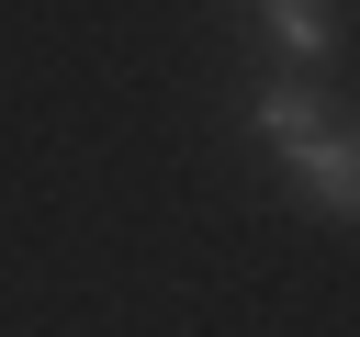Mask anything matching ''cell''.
I'll list each match as a JSON object with an SVG mask.
<instances>
[{
  "instance_id": "obj_3",
  "label": "cell",
  "mask_w": 360,
  "mask_h": 337,
  "mask_svg": "<svg viewBox=\"0 0 360 337\" xmlns=\"http://www.w3.org/2000/svg\"><path fill=\"white\" fill-rule=\"evenodd\" d=\"M259 22H270L281 56H326V45H338V11H326V0H270Z\"/></svg>"
},
{
  "instance_id": "obj_1",
  "label": "cell",
  "mask_w": 360,
  "mask_h": 337,
  "mask_svg": "<svg viewBox=\"0 0 360 337\" xmlns=\"http://www.w3.org/2000/svg\"><path fill=\"white\" fill-rule=\"evenodd\" d=\"M292 180H304V202H315V213L360 225V135H349V124H326V135L292 157Z\"/></svg>"
},
{
  "instance_id": "obj_2",
  "label": "cell",
  "mask_w": 360,
  "mask_h": 337,
  "mask_svg": "<svg viewBox=\"0 0 360 337\" xmlns=\"http://www.w3.org/2000/svg\"><path fill=\"white\" fill-rule=\"evenodd\" d=\"M248 124H259V146H281V157H304V146L326 135V101H315V90H281V79H270V90L248 101Z\"/></svg>"
}]
</instances>
